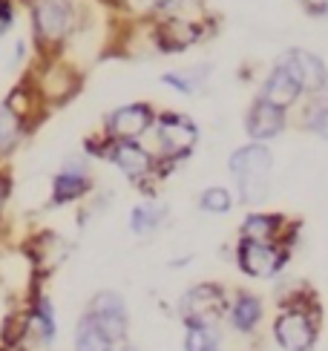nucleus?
<instances>
[{
	"instance_id": "obj_1",
	"label": "nucleus",
	"mask_w": 328,
	"mask_h": 351,
	"mask_svg": "<svg viewBox=\"0 0 328 351\" xmlns=\"http://www.w3.org/2000/svg\"><path fill=\"white\" fill-rule=\"evenodd\" d=\"M323 300L314 285L294 282L277 300L271 337L282 351H314L323 334Z\"/></svg>"
},
{
	"instance_id": "obj_2",
	"label": "nucleus",
	"mask_w": 328,
	"mask_h": 351,
	"mask_svg": "<svg viewBox=\"0 0 328 351\" xmlns=\"http://www.w3.org/2000/svg\"><path fill=\"white\" fill-rule=\"evenodd\" d=\"M219 32V14H213L199 0H187L173 14L150 18V43L164 55H182L190 47L211 40Z\"/></svg>"
},
{
	"instance_id": "obj_3",
	"label": "nucleus",
	"mask_w": 328,
	"mask_h": 351,
	"mask_svg": "<svg viewBox=\"0 0 328 351\" xmlns=\"http://www.w3.org/2000/svg\"><path fill=\"white\" fill-rule=\"evenodd\" d=\"M150 133L156 138L153 153L176 167L185 165L199 147V124L187 112H178V110H161L156 115V124Z\"/></svg>"
},
{
	"instance_id": "obj_4",
	"label": "nucleus",
	"mask_w": 328,
	"mask_h": 351,
	"mask_svg": "<svg viewBox=\"0 0 328 351\" xmlns=\"http://www.w3.org/2000/svg\"><path fill=\"white\" fill-rule=\"evenodd\" d=\"M228 302H231V288L225 282L202 280L182 291V297L176 302V311H178L182 326H193V323L222 326L228 314Z\"/></svg>"
},
{
	"instance_id": "obj_5",
	"label": "nucleus",
	"mask_w": 328,
	"mask_h": 351,
	"mask_svg": "<svg viewBox=\"0 0 328 351\" xmlns=\"http://www.w3.org/2000/svg\"><path fill=\"white\" fill-rule=\"evenodd\" d=\"M291 256H294V247L279 242H253V239L236 237V245H233V265L248 280H277L288 268Z\"/></svg>"
},
{
	"instance_id": "obj_6",
	"label": "nucleus",
	"mask_w": 328,
	"mask_h": 351,
	"mask_svg": "<svg viewBox=\"0 0 328 351\" xmlns=\"http://www.w3.org/2000/svg\"><path fill=\"white\" fill-rule=\"evenodd\" d=\"M303 237V219L288 216L282 210H248L239 222V239H253V242H279L296 251Z\"/></svg>"
},
{
	"instance_id": "obj_7",
	"label": "nucleus",
	"mask_w": 328,
	"mask_h": 351,
	"mask_svg": "<svg viewBox=\"0 0 328 351\" xmlns=\"http://www.w3.org/2000/svg\"><path fill=\"white\" fill-rule=\"evenodd\" d=\"M32 26L40 52H52L75 29V6L69 0H38L32 6Z\"/></svg>"
},
{
	"instance_id": "obj_8",
	"label": "nucleus",
	"mask_w": 328,
	"mask_h": 351,
	"mask_svg": "<svg viewBox=\"0 0 328 351\" xmlns=\"http://www.w3.org/2000/svg\"><path fill=\"white\" fill-rule=\"evenodd\" d=\"M156 107L150 101H132V104L115 107L104 119V136L110 141H141L156 124Z\"/></svg>"
},
{
	"instance_id": "obj_9",
	"label": "nucleus",
	"mask_w": 328,
	"mask_h": 351,
	"mask_svg": "<svg viewBox=\"0 0 328 351\" xmlns=\"http://www.w3.org/2000/svg\"><path fill=\"white\" fill-rule=\"evenodd\" d=\"M245 136L248 141H259V144H271L277 141L285 130L291 127V112L288 110H279L274 104H268L259 95H253V101L245 110Z\"/></svg>"
},
{
	"instance_id": "obj_10",
	"label": "nucleus",
	"mask_w": 328,
	"mask_h": 351,
	"mask_svg": "<svg viewBox=\"0 0 328 351\" xmlns=\"http://www.w3.org/2000/svg\"><path fill=\"white\" fill-rule=\"evenodd\" d=\"M225 323L231 326L233 334H239V337H257L262 323H265L262 294H257V291H250V288H233Z\"/></svg>"
},
{
	"instance_id": "obj_11",
	"label": "nucleus",
	"mask_w": 328,
	"mask_h": 351,
	"mask_svg": "<svg viewBox=\"0 0 328 351\" xmlns=\"http://www.w3.org/2000/svg\"><path fill=\"white\" fill-rule=\"evenodd\" d=\"M257 95L262 101H268V104H274L279 110H288V112L305 98L303 95V86H300V81H296V75L291 72V66L285 61H279V58H277L271 66H268Z\"/></svg>"
},
{
	"instance_id": "obj_12",
	"label": "nucleus",
	"mask_w": 328,
	"mask_h": 351,
	"mask_svg": "<svg viewBox=\"0 0 328 351\" xmlns=\"http://www.w3.org/2000/svg\"><path fill=\"white\" fill-rule=\"evenodd\" d=\"M86 314L95 319V323L110 334V337L121 346L127 343V331H130V311L127 302L118 291H98V294L89 300Z\"/></svg>"
},
{
	"instance_id": "obj_13",
	"label": "nucleus",
	"mask_w": 328,
	"mask_h": 351,
	"mask_svg": "<svg viewBox=\"0 0 328 351\" xmlns=\"http://www.w3.org/2000/svg\"><path fill=\"white\" fill-rule=\"evenodd\" d=\"M277 58L291 66V72H294L296 81H300V86H303L305 98L323 95L325 81H328V64L323 61L317 52H311L305 47H288L285 52H279Z\"/></svg>"
},
{
	"instance_id": "obj_14",
	"label": "nucleus",
	"mask_w": 328,
	"mask_h": 351,
	"mask_svg": "<svg viewBox=\"0 0 328 351\" xmlns=\"http://www.w3.org/2000/svg\"><path fill=\"white\" fill-rule=\"evenodd\" d=\"M89 190H93V179H89V170H86V158L72 156L61 167V173L52 179V204L61 208V204L78 202Z\"/></svg>"
},
{
	"instance_id": "obj_15",
	"label": "nucleus",
	"mask_w": 328,
	"mask_h": 351,
	"mask_svg": "<svg viewBox=\"0 0 328 351\" xmlns=\"http://www.w3.org/2000/svg\"><path fill=\"white\" fill-rule=\"evenodd\" d=\"M274 170V153L271 144L245 141L228 156V173L233 176H271Z\"/></svg>"
},
{
	"instance_id": "obj_16",
	"label": "nucleus",
	"mask_w": 328,
	"mask_h": 351,
	"mask_svg": "<svg viewBox=\"0 0 328 351\" xmlns=\"http://www.w3.org/2000/svg\"><path fill=\"white\" fill-rule=\"evenodd\" d=\"M167 219H170L167 204H161L156 199H147V202H139L136 208L130 210V230L136 233L139 239H147V237H153V233H159Z\"/></svg>"
},
{
	"instance_id": "obj_17",
	"label": "nucleus",
	"mask_w": 328,
	"mask_h": 351,
	"mask_svg": "<svg viewBox=\"0 0 328 351\" xmlns=\"http://www.w3.org/2000/svg\"><path fill=\"white\" fill-rule=\"evenodd\" d=\"M211 64H196V66H185V69H170V72H161V84L170 86L173 93L178 95H199L207 81H211Z\"/></svg>"
},
{
	"instance_id": "obj_18",
	"label": "nucleus",
	"mask_w": 328,
	"mask_h": 351,
	"mask_svg": "<svg viewBox=\"0 0 328 351\" xmlns=\"http://www.w3.org/2000/svg\"><path fill=\"white\" fill-rule=\"evenodd\" d=\"M296 119H291V124H296L300 130L320 136L323 141H328V95H311L303 98L296 104Z\"/></svg>"
},
{
	"instance_id": "obj_19",
	"label": "nucleus",
	"mask_w": 328,
	"mask_h": 351,
	"mask_svg": "<svg viewBox=\"0 0 328 351\" xmlns=\"http://www.w3.org/2000/svg\"><path fill=\"white\" fill-rule=\"evenodd\" d=\"M115 348L118 343L84 311V317L75 326V351H115Z\"/></svg>"
},
{
	"instance_id": "obj_20",
	"label": "nucleus",
	"mask_w": 328,
	"mask_h": 351,
	"mask_svg": "<svg viewBox=\"0 0 328 351\" xmlns=\"http://www.w3.org/2000/svg\"><path fill=\"white\" fill-rule=\"evenodd\" d=\"M236 199L250 210H259L271 196V176H236Z\"/></svg>"
},
{
	"instance_id": "obj_21",
	"label": "nucleus",
	"mask_w": 328,
	"mask_h": 351,
	"mask_svg": "<svg viewBox=\"0 0 328 351\" xmlns=\"http://www.w3.org/2000/svg\"><path fill=\"white\" fill-rule=\"evenodd\" d=\"M185 351H222V326L216 323H193L185 326Z\"/></svg>"
},
{
	"instance_id": "obj_22",
	"label": "nucleus",
	"mask_w": 328,
	"mask_h": 351,
	"mask_svg": "<svg viewBox=\"0 0 328 351\" xmlns=\"http://www.w3.org/2000/svg\"><path fill=\"white\" fill-rule=\"evenodd\" d=\"M196 204H199V210L207 213V216H228L236 208V196H233V190L225 187V184H211L199 193Z\"/></svg>"
},
{
	"instance_id": "obj_23",
	"label": "nucleus",
	"mask_w": 328,
	"mask_h": 351,
	"mask_svg": "<svg viewBox=\"0 0 328 351\" xmlns=\"http://www.w3.org/2000/svg\"><path fill=\"white\" fill-rule=\"evenodd\" d=\"M21 133H23V115L3 104L0 107V158H6L14 150V144L21 141Z\"/></svg>"
},
{
	"instance_id": "obj_24",
	"label": "nucleus",
	"mask_w": 328,
	"mask_h": 351,
	"mask_svg": "<svg viewBox=\"0 0 328 351\" xmlns=\"http://www.w3.org/2000/svg\"><path fill=\"white\" fill-rule=\"evenodd\" d=\"M32 326H35V331H38L40 343H43V346H52L58 326H55L52 302H49L47 297H38V300H35V308H32Z\"/></svg>"
},
{
	"instance_id": "obj_25",
	"label": "nucleus",
	"mask_w": 328,
	"mask_h": 351,
	"mask_svg": "<svg viewBox=\"0 0 328 351\" xmlns=\"http://www.w3.org/2000/svg\"><path fill=\"white\" fill-rule=\"evenodd\" d=\"M182 6H187V0H144L147 18H159V14H173Z\"/></svg>"
},
{
	"instance_id": "obj_26",
	"label": "nucleus",
	"mask_w": 328,
	"mask_h": 351,
	"mask_svg": "<svg viewBox=\"0 0 328 351\" xmlns=\"http://www.w3.org/2000/svg\"><path fill=\"white\" fill-rule=\"evenodd\" d=\"M300 6L311 18H328V0H300Z\"/></svg>"
},
{
	"instance_id": "obj_27",
	"label": "nucleus",
	"mask_w": 328,
	"mask_h": 351,
	"mask_svg": "<svg viewBox=\"0 0 328 351\" xmlns=\"http://www.w3.org/2000/svg\"><path fill=\"white\" fill-rule=\"evenodd\" d=\"M12 21H14V9H12V3H9V0H0V35H3L6 29L12 26Z\"/></svg>"
},
{
	"instance_id": "obj_28",
	"label": "nucleus",
	"mask_w": 328,
	"mask_h": 351,
	"mask_svg": "<svg viewBox=\"0 0 328 351\" xmlns=\"http://www.w3.org/2000/svg\"><path fill=\"white\" fill-rule=\"evenodd\" d=\"M3 199H6V179H0V208H3Z\"/></svg>"
},
{
	"instance_id": "obj_29",
	"label": "nucleus",
	"mask_w": 328,
	"mask_h": 351,
	"mask_svg": "<svg viewBox=\"0 0 328 351\" xmlns=\"http://www.w3.org/2000/svg\"><path fill=\"white\" fill-rule=\"evenodd\" d=\"M115 351H139V348H136V346H130V343H121V346H118Z\"/></svg>"
},
{
	"instance_id": "obj_30",
	"label": "nucleus",
	"mask_w": 328,
	"mask_h": 351,
	"mask_svg": "<svg viewBox=\"0 0 328 351\" xmlns=\"http://www.w3.org/2000/svg\"><path fill=\"white\" fill-rule=\"evenodd\" d=\"M323 95H328V81H325V90H323Z\"/></svg>"
}]
</instances>
